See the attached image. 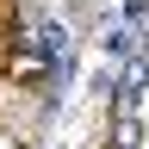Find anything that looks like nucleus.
I'll return each instance as SVG.
<instances>
[{
    "mask_svg": "<svg viewBox=\"0 0 149 149\" xmlns=\"http://www.w3.org/2000/svg\"><path fill=\"white\" fill-rule=\"evenodd\" d=\"M31 56H44V62H62L68 56V25L62 19H37L31 25Z\"/></svg>",
    "mask_w": 149,
    "mask_h": 149,
    "instance_id": "nucleus-1",
    "label": "nucleus"
},
{
    "mask_svg": "<svg viewBox=\"0 0 149 149\" xmlns=\"http://www.w3.org/2000/svg\"><path fill=\"white\" fill-rule=\"evenodd\" d=\"M137 143H143V124H137V118L124 112V118L112 124V149H137Z\"/></svg>",
    "mask_w": 149,
    "mask_h": 149,
    "instance_id": "nucleus-2",
    "label": "nucleus"
}]
</instances>
